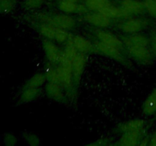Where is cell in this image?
Here are the masks:
<instances>
[{
  "instance_id": "obj_1",
  "label": "cell",
  "mask_w": 156,
  "mask_h": 146,
  "mask_svg": "<svg viewBox=\"0 0 156 146\" xmlns=\"http://www.w3.org/2000/svg\"><path fill=\"white\" fill-rule=\"evenodd\" d=\"M30 19L34 20L40 22H45L51 24L55 27H60L67 30H72L76 28L78 25L77 20L69 14L63 13H51V12H39Z\"/></svg>"
},
{
  "instance_id": "obj_2",
  "label": "cell",
  "mask_w": 156,
  "mask_h": 146,
  "mask_svg": "<svg viewBox=\"0 0 156 146\" xmlns=\"http://www.w3.org/2000/svg\"><path fill=\"white\" fill-rule=\"evenodd\" d=\"M127 55L137 63L143 65H148L152 63L155 59L149 46L140 44H124Z\"/></svg>"
},
{
  "instance_id": "obj_3",
  "label": "cell",
  "mask_w": 156,
  "mask_h": 146,
  "mask_svg": "<svg viewBox=\"0 0 156 146\" xmlns=\"http://www.w3.org/2000/svg\"><path fill=\"white\" fill-rule=\"evenodd\" d=\"M96 48H97L98 54H100L101 56H106V57L110 58L116 62H119L123 66L126 68H130L132 67V63L128 59L126 54H125L123 52L116 47H112V46L108 45L98 40H93Z\"/></svg>"
},
{
  "instance_id": "obj_4",
  "label": "cell",
  "mask_w": 156,
  "mask_h": 146,
  "mask_svg": "<svg viewBox=\"0 0 156 146\" xmlns=\"http://www.w3.org/2000/svg\"><path fill=\"white\" fill-rule=\"evenodd\" d=\"M150 25V21L143 17H129L118 24V28L124 34L140 33Z\"/></svg>"
},
{
  "instance_id": "obj_5",
  "label": "cell",
  "mask_w": 156,
  "mask_h": 146,
  "mask_svg": "<svg viewBox=\"0 0 156 146\" xmlns=\"http://www.w3.org/2000/svg\"><path fill=\"white\" fill-rule=\"evenodd\" d=\"M91 31L96 40L105 44L116 47V48L119 49L122 52H123L125 54L127 55L126 47H125L124 43H123V40H122L120 36H117L114 33H113L112 32L108 31V30H105V29L97 28V27L92 28Z\"/></svg>"
},
{
  "instance_id": "obj_6",
  "label": "cell",
  "mask_w": 156,
  "mask_h": 146,
  "mask_svg": "<svg viewBox=\"0 0 156 146\" xmlns=\"http://www.w3.org/2000/svg\"><path fill=\"white\" fill-rule=\"evenodd\" d=\"M45 93L50 99L59 103H66L69 97L61 84L58 82H47L45 85Z\"/></svg>"
},
{
  "instance_id": "obj_7",
  "label": "cell",
  "mask_w": 156,
  "mask_h": 146,
  "mask_svg": "<svg viewBox=\"0 0 156 146\" xmlns=\"http://www.w3.org/2000/svg\"><path fill=\"white\" fill-rule=\"evenodd\" d=\"M83 20L97 28H108L113 24V19L100 12H87L83 15Z\"/></svg>"
},
{
  "instance_id": "obj_8",
  "label": "cell",
  "mask_w": 156,
  "mask_h": 146,
  "mask_svg": "<svg viewBox=\"0 0 156 146\" xmlns=\"http://www.w3.org/2000/svg\"><path fill=\"white\" fill-rule=\"evenodd\" d=\"M70 39L73 42V45L76 47L79 53H84L86 55L97 53V48L94 45V42L91 41L85 36L80 34H73L70 33Z\"/></svg>"
},
{
  "instance_id": "obj_9",
  "label": "cell",
  "mask_w": 156,
  "mask_h": 146,
  "mask_svg": "<svg viewBox=\"0 0 156 146\" xmlns=\"http://www.w3.org/2000/svg\"><path fill=\"white\" fill-rule=\"evenodd\" d=\"M87 62H88V55L81 53H78L73 61V82L76 91L80 85Z\"/></svg>"
},
{
  "instance_id": "obj_10",
  "label": "cell",
  "mask_w": 156,
  "mask_h": 146,
  "mask_svg": "<svg viewBox=\"0 0 156 146\" xmlns=\"http://www.w3.org/2000/svg\"><path fill=\"white\" fill-rule=\"evenodd\" d=\"M42 47L47 62L54 65H57L62 54V50L59 48V47L53 42V40L47 38L43 39Z\"/></svg>"
},
{
  "instance_id": "obj_11",
  "label": "cell",
  "mask_w": 156,
  "mask_h": 146,
  "mask_svg": "<svg viewBox=\"0 0 156 146\" xmlns=\"http://www.w3.org/2000/svg\"><path fill=\"white\" fill-rule=\"evenodd\" d=\"M146 130L131 131L121 134L117 141L114 143V145L118 146H136L140 144L142 138L146 135Z\"/></svg>"
},
{
  "instance_id": "obj_12",
  "label": "cell",
  "mask_w": 156,
  "mask_h": 146,
  "mask_svg": "<svg viewBox=\"0 0 156 146\" xmlns=\"http://www.w3.org/2000/svg\"><path fill=\"white\" fill-rule=\"evenodd\" d=\"M120 7L130 17L139 16L146 12L144 1L140 0H122Z\"/></svg>"
},
{
  "instance_id": "obj_13",
  "label": "cell",
  "mask_w": 156,
  "mask_h": 146,
  "mask_svg": "<svg viewBox=\"0 0 156 146\" xmlns=\"http://www.w3.org/2000/svg\"><path fill=\"white\" fill-rule=\"evenodd\" d=\"M57 7L60 12L63 13L69 14H85L88 10L85 7V5L80 4V2H76L69 1V0H61L58 2Z\"/></svg>"
},
{
  "instance_id": "obj_14",
  "label": "cell",
  "mask_w": 156,
  "mask_h": 146,
  "mask_svg": "<svg viewBox=\"0 0 156 146\" xmlns=\"http://www.w3.org/2000/svg\"><path fill=\"white\" fill-rule=\"evenodd\" d=\"M28 22L35 29L37 32H38L42 36H44V38L54 40L56 30V27H55L54 25L49 24V23L36 21L32 19L29 20Z\"/></svg>"
},
{
  "instance_id": "obj_15",
  "label": "cell",
  "mask_w": 156,
  "mask_h": 146,
  "mask_svg": "<svg viewBox=\"0 0 156 146\" xmlns=\"http://www.w3.org/2000/svg\"><path fill=\"white\" fill-rule=\"evenodd\" d=\"M147 121L143 119H133V120H128L120 123L117 126L116 131L119 133L122 134L126 132H131V131H140L146 130Z\"/></svg>"
},
{
  "instance_id": "obj_16",
  "label": "cell",
  "mask_w": 156,
  "mask_h": 146,
  "mask_svg": "<svg viewBox=\"0 0 156 146\" xmlns=\"http://www.w3.org/2000/svg\"><path fill=\"white\" fill-rule=\"evenodd\" d=\"M104 14L105 15L108 16L111 19H125V18H129V15L122 9L120 6H117L112 4L111 2H108L105 5L103 8L99 11Z\"/></svg>"
},
{
  "instance_id": "obj_17",
  "label": "cell",
  "mask_w": 156,
  "mask_h": 146,
  "mask_svg": "<svg viewBox=\"0 0 156 146\" xmlns=\"http://www.w3.org/2000/svg\"><path fill=\"white\" fill-rule=\"evenodd\" d=\"M41 93V88H22L18 97V103L19 104L28 103L36 100Z\"/></svg>"
},
{
  "instance_id": "obj_18",
  "label": "cell",
  "mask_w": 156,
  "mask_h": 146,
  "mask_svg": "<svg viewBox=\"0 0 156 146\" xmlns=\"http://www.w3.org/2000/svg\"><path fill=\"white\" fill-rule=\"evenodd\" d=\"M142 111L146 116H152L156 114V88L151 91L143 102Z\"/></svg>"
},
{
  "instance_id": "obj_19",
  "label": "cell",
  "mask_w": 156,
  "mask_h": 146,
  "mask_svg": "<svg viewBox=\"0 0 156 146\" xmlns=\"http://www.w3.org/2000/svg\"><path fill=\"white\" fill-rule=\"evenodd\" d=\"M47 82V78L44 73L37 72L30 77L24 84L22 88H41Z\"/></svg>"
},
{
  "instance_id": "obj_20",
  "label": "cell",
  "mask_w": 156,
  "mask_h": 146,
  "mask_svg": "<svg viewBox=\"0 0 156 146\" xmlns=\"http://www.w3.org/2000/svg\"><path fill=\"white\" fill-rule=\"evenodd\" d=\"M18 5V0H0V14L13 12Z\"/></svg>"
},
{
  "instance_id": "obj_21",
  "label": "cell",
  "mask_w": 156,
  "mask_h": 146,
  "mask_svg": "<svg viewBox=\"0 0 156 146\" xmlns=\"http://www.w3.org/2000/svg\"><path fill=\"white\" fill-rule=\"evenodd\" d=\"M108 0H85V5L88 11L99 12Z\"/></svg>"
},
{
  "instance_id": "obj_22",
  "label": "cell",
  "mask_w": 156,
  "mask_h": 146,
  "mask_svg": "<svg viewBox=\"0 0 156 146\" xmlns=\"http://www.w3.org/2000/svg\"><path fill=\"white\" fill-rule=\"evenodd\" d=\"M70 33H71L69 30L56 27L54 41L59 43H66L69 38Z\"/></svg>"
},
{
  "instance_id": "obj_23",
  "label": "cell",
  "mask_w": 156,
  "mask_h": 146,
  "mask_svg": "<svg viewBox=\"0 0 156 146\" xmlns=\"http://www.w3.org/2000/svg\"><path fill=\"white\" fill-rule=\"evenodd\" d=\"M45 0H23L22 7L27 11L37 10L44 5Z\"/></svg>"
},
{
  "instance_id": "obj_24",
  "label": "cell",
  "mask_w": 156,
  "mask_h": 146,
  "mask_svg": "<svg viewBox=\"0 0 156 146\" xmlns=\"http://www.w3.org/2000/svg\"><path fill=\"white\" fill-rule=\"evenodd\" d=\"M23 138L26 141V142L31 146H38L41 144V141L37 135L32 133L30 132H25L22 134Z\"/></svg>"
},
{
  "instance_id": "obj_25",
  "label": "cell",
  "mask_w": 156,
  "mask_h": 146,
  "mask_svg": "<svg viewBox=\"0 0 156 146\" xmlns=\"http://www.w3.org/2000/svg\"><path fill=\"white\" fill-rule=\"evenodd\" d=\"M146 12L149 16L156 20V1L155 0H144Z\"/></svg>"
},
{
  "instance_id": "obj_26",
  "label": "cell",
  "mask_w": 156,
  "mask_h": 146,
  "mask_svg": "<svg viewBox=\"0 0 156 146\" xmlns=\"http://www.w3.org/2000/svg\"><path fill=\"white\" fill-rule=\"evenodd\" d=\"M3 143L7 146H15L18 143V138L13 133L8 132L3 136Z\"/></svg>"
},
{
  "instance_id": "obj_27",
  "label": "cell",
  "mask_w": 156,
  "mask_h": 146,
  "mask_svg": "<svg viewBox=\"0 0 156 146\" xmlns=\"http://www.w3.org/2000/svg\"><path fill=\"white\" fill-rule=\"evenodd\" d=\"M149 37H150V48L152 52V54H153L155 59H156V30H153L151 32L150 35H149Z\"/></svg>"
},
{
  "instance_id": "obj_28",
  "label": "cell",
  "mask_w": 156,
  "mask_h": 146,
  "mask_svg": "<svg viewBox=\"0 0 156 146\" xmlns=\"http://www.w3.org/2000/svg\"><path fill=\"white\" fill-rule=\"evenodd\" d=\"M110 138H101V139H98L97 141H94L92 143H90L89 145H94V146H107V145H113V143L110 142Z\"/></svg>"
},
{
  "instance_id": "obj_29",
  "label": "cell",
  "mask_w": 156,
  "mask_h": 146,
  "mask_svg": "<svg viewBox=\"0 0 156 146\" xmlns=\"http://www.w3.org/2000/svg\"><path fill=\"white\" fill-rule=\"evenodd\" d=\"M149 146H156V129L153 133L149 136Z\"/></svg>"
},
{
  "instance_id": "obj_30",
  "label": "cell",
  "mask_w": 156,
  "mask_h": 146,
  "mask_svg": "<svg viewBox=\"0 0 156 146\" xmlns=\"http://www.w3.org/2000/svg\"><path fill=\"white\" fill-rule=\"evenodd\" d=\"M139 145H140V146L149 145V136L145 135V136L142 138L141 141L140 142V144H139Z\"/></svg>"
},
{
  "instance_id": "obj_31",
  "label": "cell",
  "mask_w": 156,
  "mask_h": 146,
  "mask_svg": "<svg viewBox=\"0 0 156 146\" xmlns=\"http://www.w3.org/2000/svg\"><path fill=\"white\" fill-rule=\"evenodd\" d=\"M57 2L59 1H61V0H56ZM69 1H73V2H80L81 0H69Z\"/></svg>"
},
{
  "instance_id": "obj_32",
  "label": "cell",
  "mask_w": 156,
  "mask_h": 146,
  "mask_svg": "<svg viewBox=\"0 0 156 146\" xmlns=\"http://www.w3.org/2000/svg\"><path fill=\"white\" fill-rule=\"evenodd\" d=\"M108 1H110V0H108Z\"/></svg>"
},
{
  "instance_id": "obj_33",
  "label": "cell",
  "mask_w": 156,
  "mask_h": 146,
  "mask_svg": "<svg viewBox=\"0 0 156 146\" xmlns=\"http://www.w3.org/2000/svg\"><path fill=\"white\" fill-rule=\"evenodd\" d=\"M155 1H156V0H155Z\"/></svg>"
}]
</instances>
